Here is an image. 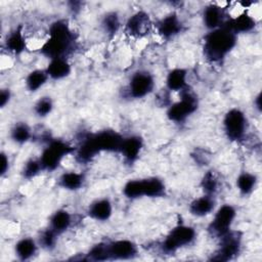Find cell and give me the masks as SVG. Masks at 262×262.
Instances as JSON below:
<instances>
[{"instance_id":"6da1fadb","label":"cell","mask_w":262,"mask_h":262,"mask_svg":"<svg viewBox=\"0 0 262 262\" xmlns=\"http://www.w3.org/2000/svg\"><path fill=\"white\" fill-rule=\"evenodd\" d=\"M49 38L41 46L40 52L49 59L66 58L74 48L75 35L64 19H57L49 26Z\"/></svg>"},{"instance_id":"7a4b0ae2","label":"cell","mask_w":262,"mask_h":262,"mask_svg":"<svg viewBox=\"0 0 262 262\" xmlns=\"http://www.w3.org/2000/svg\"><path fill=\"white\" fill-rule=\"evenodd\" d=\"M236 41L237 35L225 25L216 30L209 31L204 37V55L212 62H220L234 48Z\"/></svg>"},{"instance_id":"3957f363","label":"cell","mask_w":262,"mask_h":262,"mask_svg":"<svg viewBox=\"0 0 262 262\" xmlns=\"http://www.w3.org/2000/svg\"><path fill=\"white\" fill-rule=\"evenodd\" d=\"M76 149L61 139H50L39 158L43 170L52 172L59 166L61 160Z\"/></svg>"},{"instance_id":"277c9868","label":"cell","mask_w":262,"mask_h":262,"mask_svg":"<svg viewBox=\"0 0 262 262\" xmlns=\"http://www.w3.org/2000/svg\"><path fill=\"white\" fill-rule=\"evenodd\" d=\"M180 99L169 105L167 117L174 123H182L191 116L199 106L198 98L188 87L180 92Z\"/></svg>"},{"instance_id":"5b68a950","label":"cell","mask_w":262,"mask_h":262,"mask_svg":"<svg viewBox=\"0 0 262 262\" xmlns=\"http://www.w3.org/2000/svg\"><path fill=\"white\" fill-rule=\"evenodd\" d=\"M196 236V232L193 227L179 224L173 227L163 241L161 248L166 254L175 253L178 249L190 245Z\"/></svg>"},{"instance_id":"8992f818","label":"cell","mask_w":262,"mask_h":262,"mask_svg":"<svg viewBox=\"0 0 262 262\" xmlns=\"http://www.w3.org/2000/svg\"><path fill=\"white\" fill-rule=\"evenodd\" d=\"M223 129L229 140L241 141L248 129L246 115L239 108H230L223 118Z\"/></svg>"},{"instance_id":"52a82bcc","label":"cell","mask_w":262,"mask_h":262,"mask_svg":"<svg viewBox=\"0 0 262 262\" xmlns=\"http://www.w3.org/2000/svg\"><path fill=\"white\" fill-rule=\"evenodd\" d=\"M236 211L235 208L229 204L222 205L214 214L212 221L208 226V231L216 236L221 237L229 230H231V225L235 219Z\"/></svg>"},{"instance_id":"ba28073f","label":"cell","mask_w":262,"mask_h":262,"mask_svg":"<svg viewBox=\"0 0 262 262\" xmlns=\"http://www.w3.org/2000/svg\"><path fill=\"white\" fill-rule=\"evenodd\" d=\"M155 88V78L152 74L147 71L139 70L132 74L127 92L128 95L134 99H140L152 92Z\"/></svg>"},{"instance_id":"9c48e42d","label":"cell","mask_w":262,"mask_h":262,"mask_svg":"<svg viewBox=\"0 0 262 262\" xmlns=\"http://www.w3.org/2000/svg\"><path fill=\"white\" fill-rule=\"evenodd\" d=\"M220 238V246L212 256L214 261H229L236 257L242 248V234L238 231L229 230Z\"/></svg>"},{"instance_id":"30bf717a","label":"cell","mask_w":262,"mask_h":262,"mask_svg":"<svg viewBox=\"0 0 262 262\" xmlns=\"http://www.w3.org/2000/svg\"><path fill=\"white\" fill-rule=\"evenodd\" d=\"M108 260H129L138 254L137 246L129 239H117L106 243Z\"/></svg>"},{"instance_id":"8fae6325","label":"cell","mask_w":262,"mask_h":262,"mask_svg":"<svg viewBox=\"0 0 262 262\" xmlns=\"http://www.w3.org/2000/svg\"><path fill=\"white\" fill-rule=\"evenodd\" d=\"M98 151H119L124 137L114 130H102L92 134Z\"/></svg>"},{"instance_id":"7c38bea8","label":"cell","mask_w":262,"mask_h":262,"mask_svg":"<svg viewBox=\"0 0 262 262\" xmlns=\"http://www.w3.org/2000/svg\"><path fill=\"white\" fill-rule=\"evenodd\" d=\"M151 27V21L149 15L140 10L132 14L125 25V31L127 34L133 37H142L145 36Z\"/></svg>"},{"instance_id":"4fadbf2b","label":"cell","mask_w":262,"mask_h":262,"mask_svg":"<svg viewBox=\"0 0 262 262\" xmlns=\"http://www.w3.org/2000/svg\"><path fill=\"white\" fill-rule=\"evenodd\" d=\"M158 33L164 39H172L181 33L183 25L176 13H169L156 24Z\"/></svg>"},{"instance_id":"5bb4252c","label":"cell","mask_w":262,"mask_h":262,"mask_svg":"<svg viewBox=\"0 0 262 262\" xmlns=\"http://www.w3.org/2000/svg\"><path fill=\"white\" fill-rule=\"evenodd\" d=\"M226 13L224 8L217 4H209L204 8L203 11V23L204 26L209 30H216L226 23Z\"/></svg>"},{"instance_id":"9a60e30c","label":"cell","mask_w":262,"mask_h":262,"mask_svg":"<svg viewBox=\"0 0 262 262\" xmlns=\"http://www.w3.org/2000/svg\"><path fill=\"white\" fill-rule=\"evenodd\" d=\"M142 146V138L138 135H131L128 137H124L119 151L122 154L126 163L133 164L138 159Z\"/></svg>"},{"instance_id":"2e32d148","label":"cell","mask_w":262,"mask_h":262,"mask_svg":"<svg viewBox=\"0 0 262 262\" xmlns=\"http://www.w3.org/2000/svg\"><path fill=\"white\" fill-rule=\"evenodd\" d=\"M87 213L96 221H106L113 215V205L106 198L98 199L89 205Z\"/></svg>"},{"instance_id":"e0dca14e","label":"cell","mask_w":262,"mask_h":262,"mask_svg":"<svg viewBox=\"0 0 262 262\" xmlns=\"http://www.w3.org/2000/svg\"><path fill=\"white\" fill-rule=\"evenodd\" d=\"M224 25L235 35H237L253 31L256 27V20L250 14L244 12L235 17L228 18Z\"/></svg>"},{"instance_id":"ac0fdd59","label":"cell","mask_w":262,"mask_h":262,"mask_svg":"<svg viewBox=\"0 0 262 262\" xmlns=\"http://www.w3.org/2000/svg\"><path fill=\"white\" fill-rule=\"evenodd\" d=\"M141 196L160 198L166 193V186L162 179L158 177H148L140 179Z\"/></svg>"},{"instance_id":"d6986e66","label":"cell","mask_w":262,"mask_h":262,"mask_svg":"<svg viewBox=\"0 0 262 262\" xmlns=\"http://www.w3.org/2000/svg\"><path fill=\"white\" fill-rule=\"evenodd\" d=\"M215 199L213 195L204 194L198 199H194L188 207L191 215L195 217H204L209 215L215 209Z\"/></svg>"},{"instance_id":"ffe728a7","label":"cell","mask_w":262,"mask_h":262,"mask_svg":"<svg viewBox=\"0 0 262 262\" xmlns=\"http://www.w3.org/2000/svg\"><path fill=\"white\" fill-rule=\"evenodd\" d=\"M187 80V71L185 69L176 68L171 70L166 78V87L169 91H179L186 89L188 84Z\"/></svg>"},{"instance_id":"44dd1931","label":"cell","mask_w":262,"mask_h":262,"mask_svg":"<svg viewBox=\"0 0 262 262\" xmlns=\"http://www.w3.org/2000/svg\"><path fill=\"white\" fill-rule=\"evenodd\" d=\"M45 70L50 79L61 80L71 74L72 67L67 58H54L50 59Z\"/></svg>"},{"instance_id":"7402d4cb","label":"cell","mask_w":262,"mask_h":262,"mask_svg":"<svg viewBox=\"0 0 262 262\" xmlns=\"http://www.w3.org/2000/svg\"><path fill=\"white\" fill-rule=\"evenodd\" d=\"M72 225V215L64 209L56 210L49 219V228L58 235L66 232Z\"/></svg>"},{"instance_id":"603a6c76","label":"cell","mask_w":262,"mask_h":262,"mask_svg":"<svg viewBox=\"0 0 262 262\" xmlns=\"http://www.w3.org/2000/svg\"><path fill=\"white\" fill-rule=\"evenodd\" d=\"M6 49L13 54H20L26 49V39L21 30V27L18 26L12 30L5 39Z\"/></svg>"},{"instance_id":"cb8c5ba5","label":"cell","mask_w":262,"mask_h":262,"mask_svg":"<svg viewBox=\"0 0 262 262\" xmlns=\"http://www.w3.org/2000/svg\"><path fill=\"white\" fill-rule=\"evenodd\" d=\"M37 243L32 237H23L14 246V253L21 261L30 260L37 253Z\"/></svg>"},{"instance_id":"d4e9b609","label":"cell","mask_w":262,"mask_h":262,"mask_svg":"<svg viewBox=\"0 0 262 262\" xmlns=\"http://www.w3.org/2000/svg\"><path fill=\"white\" fill-rule=\"evenodd\" d=\"M85 181V177L82 173L78 172H66L60 175L58 179V185L68 190L80 189Z\"/></svg>"},{"instance_id":"484cf974","label":"cell","mask_w":262,"mask_h":262,"mask_svg":"<svg viewBox=\"0 0 262 262\" xmlns=\"http://www.w3.org/2000/svg\"><path fill=\"white\" fill-rule=\"evenodd\" d=\"M48 75L46 70H34L30 72L26 78V87L31 92L38 91L48 80Z\"/></svg>"},{"instance_id":"4316f807","label":"cell","mask_w":262,"mask_h":262,"mask_svg":"<svg viewBox=\"0 0 262 262\" xmlns=\"http://www.w3.org/2000/svg\"><path fill=\"white\" fill-rule=\"evenodd\" d=\"M257 185V176L250 172H242L236 178V187L243 195H249Z\"/></svg>"},{"instance_id":"83f0119b","label":"cell","mask_w":262,"mask_h":262,"mask_svg":"<svg viewBox=\"0 0 262 262\" xmlns=\"http://www.w3.org/2000/svg\"><path fill=\"white\" fill-rule=\"evenodd\" d=\"M32 137V131L29 125L25 122H18L13 125L10 130V138L18 144L28 142Z\"/></svg>"},{"instance_id":"f1b7e54d","label":"cell","mask_w":262,"mask_h":262,"mask_svg":"<svg viewBox=\"0 0 262 262\" xmlns=\"http://www.w3.org/2000/svg\"><path fill=\"white\" fill-rule=\"evenodd\" d=\"M101 26L103 31L105 32V34L110 37H113L117 34V32L120 29L121 26V21H120V17L118 15L117 12L115 11H111L107 12L101 20Z\"/></svg>"},{"instance_id":"f546056e","label":"cell","mask_w":262,"mask_h":262,"mask_svg":"<svg viewBox=\"0 0 262 262\" xmlns=\"http://www.w3.org/2000/svg\"><path fill=\"white\" fill-rule=\"evenodd\" d=\"M201 186L205 192V194L209 195H215V193L218 191V180L214 173L212 171H208L202 178Z\"/></svg>"},{"instance_id":"4dcf8cb0","label":"cell","mask_w":262,"mask_h":262,"mask_svg":"<svg viewBox=\"0 0 262 262\" xmlns=\"http://www.w3.org/2000/svg\"><path fill=\"white\" fill-rule=\"evenodd\" d=\"M86 260H93V261L108 260L106 243H98V244L94 245L87 253Z\"/></svg>"},{"instance_id":"1f68e13d","label":"cell","mask_w":262,"mask_h":262,"mask_svg":"<svg viewBox=\"0 0 262 262\" xmlns=\"http://www.w3.org/2000/svg\"><path fill=\"white\" fill-rule=\"evenodd\" d=\"M53 108V101L49 96L41 97L34 105V112L38 117L44 118L48 116Z\"/></svg>"},{"instance_id":"d6a6232c","label":"cell","mask_w":262,"mask_h":262,"mask_svg":"<svg viewBox=\"0 0 262 262\" xmlns=\"http://www.w3.org/2000/svg\"><path fill=\"white\" fill-rule=\"evenodd\" d=\"M42 170H43V168H42V165H41L39 159L38 160L30 159L24 165L21 174H23L24 178L32 179V178L36 177Z\"/></svg>"},{"instance_id":"836d02e7","label":"cell","mask_w":262,"mask_h":262,"mask_svg":"<svg viewBox=\"0 0 262 262\" xmlns=\"http://www.w3.org/2000/svg\"><path fill=\"white\" fill-rule=\"evenodd\" d=\"M58 234L54 232L51 228H46L43 230L39 236V245L46 250H52L55 247Z\"/></svg>"},{"instance_id":"e575fe53","label":"cell","mask_w":262,"mask_h":262,"mask_svg":"<svg viewBox=\"0 0 262 262\" xmlns=\"http://www.w3.org/2000/svg\"><path fill=\"white\" fill-rule=\"evenodd\" d=\"M0 163H1V165H0V174H1V176H4L9 170V159H8L6 154L1 152Z\"/></svg>"},{"instance_id":"d590c367","label":"cell","mask_w":262,"mask_h":262,"mask_svg":"<svg viewBox=\"0 0 262 262\" xmlns=\"http://www.w3.org/2000/svg\"><path fill=\"white\" fill-rule=\"evenodd\" d=\"M11 98V93H10V90L7 89V88H4L1 90V93H0V106L1 107H4L10 100Z\"/></svg>"},{"instance_id":"8d00e7d4","label":"cell","mask_w":262,"mask_h":262,"mask_svg":"<svg viewBox=\"0 0 262 262\" xmlns=\"http://www.w3.org/2000/svg\"><path fill=\"white\" fill-rule=\"evenodd\" d=\"M254 104L256 105V108L260 112L261 111V93H259L254 100Z\"/></svg>"}]
</instances>
